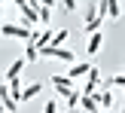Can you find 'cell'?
Returning a JSON list of instances; mask_svg holds the SVG:
<instances>
[{
	"instance_id": "17",
	"label": "cell",
	"mask_w": 125,
	"mask_h": 113,
	"mask_svg": "<svg viewBox=\"0 0 125 113\" xmlns=\"http://www.w3.org/2000/svg\"><path fill=\"white\" fill-rule=\"evenodd\" d=\"M61 3H64V9H67V12H73V9H76V0H61Z\"/></svg>"
},
{
	"instance_id": "9",
	"label": "cell",
	"mask_w": 125,
	"mask_h": 113,
	"mask_svg": "<svg viewBox=\"0 0 125 113\" xmlns=\"http://www.w3.org/2000/svg\"><path fill=\"white\" fill-rule=\"evenodd\" d=\"M43 92V83H28V86H21V101H31V98H37Z\"/></svg>"
},
{
	"instance_id": "13",
	"label": "cell",
	"mask_w": 125,
	"mask_h": 113,
	"mask_svg": "<svg viewBox=\"0 0 125 113\" xmlns=\"http://www.w3.org/2000/svg\"><path fill=\"white\" fill-rule=\"evenodd\" d=\"M79 104H83L85 113H98V110H101V107L95 104V98H92V95H79Z\"/></svg>"
},
{
	"instance_id": "10",
	"label": "cell",
	"mask_w": 125,
	"mask_h": 113,
	"mask_svg": "<svg viewBox=\"0 0 125 113\" xmlns=\"http://www.w3.org/2000/svg\"><path fill=\"white\" fill-rule=\"evenodd\" d=\"M21 67H24V58H15L9 64V70L3 73V79H18V73H21Z\"/></svg>"
},
{
	"instance_id": "14",
	"label": "cell",
	"mask_w": 125,
	"mask_h": 113,
	"mask_svg": "<svg viewBox=\"0 0 125 113\" xmlns=\"http://www.w3.org/2000/svg\"><path fill=\"white\" fill-rule=\"evenodd\" d=\"M67 37H70V31H52V46H64Z\"/></svg>"
},
{
	"instance_id": "5",
	"label": "cell",
	"mask_w": 125,
	"mask_h": 113,
	"mask_svg": "<svg viewBox=\"0 0 125 113\" xmlns=\"http://www.w3.org/2000/svg\"><path fill=\"white\" fill-rule=\"evenodd\" d=\"M18 9H21V24H28V28H31V24L40 22V15H37V6H34V3H21Z\"/></svg>"
},
{
	"instance_id": "7",
	"label": "cell",
	"mask_w": 125,
	"mask_h": 113,
	"mask_svg": "<svg viewBox=\"0 0 125 113\" xmlns=\"http://www.w3.org/2000/svg\"><path fill=\"white\" fill-rule=\"evenodd\" d=\"M92 98H95V104H98V107H101V110L113 107V92H110V89H101V92H95V95H92Z\"/></svg>"
},
{
	"instance_id": "21",
	"label": "cell",
	"mask_w": 125,
	"mask_h": 113,
	"mask_svg": "<svg viewBox=\"0 0 125 113\" xmlns=\"http://www.w3.org/2000/svg\"><path fill=\"white\" fill-rule=\"evenodd\" d=\"M3 110H6V107H3V104H0V113H3Z\"/></svg>"
},
{
	"instance_id": "15",
	"label": "cell",
	"mask_w": 125,
	"mask_h": 113,
	"mask_svg": "<svg viewBox=\"0 0 125 113\" xmlns=\"http://www.w3.org/2000/svg\"><path fill=\"white\" fill-rule=\"evenodd\" d=\"M40 58V49L34 46V43H28V49H24V61H37Z\"/></svg>"
},
{
	"instance_id": "23",
	"label": "cell",
	"mask_w": 125,
	"mask_h": 113,
	"mask_svg": "<svg viewBox=\"0 0 125 113\" xmlns=\"http://www.w3.org/2000/svg\"><path fill=\"white\" fill-rule=\"evenodd\" d=\"M122 113H125V107H122Z\"/></svg>"
},
{
	"instance_id": "1",
	"label": "cell",
	"mask_w": 125,
	"mask_h": 113,
	"mask_svg": "<svg viewBox=\"0 0 125 113\" xmlns=\"http://www.w3.org/2000/svg\"><path fill=\"white\" fill-rule=\"evenodd\" d=\"M0 34L12 37V40H24V43L34 40V31H31L28 24H9V22H3V24H0Z\"/></svg>"
},
{
	"instance_id": "19",
	"label": "cell",
	"mask_w": 125,
	"mask_h": 113,
	"mask_svg": "<svg viewBox=\"0 0 125 113\" xmlns=\"http://www.w3.org/2000/svg\"><path fill=\"white\" fill-rule=\"evenodd\" d=\"M3 86H6V79H3V73H0V89H3Z\"/></svg>"
},
{
	"instance_id": "4",
	"label": "cell",
	"mask_w": 125,
	"mask_h": 113,
	"mask_svg": "<svg viewBox=\"0 0 125 113\" xmlns=\"http://www.w3.org/2000/svg\"><path fill=\"white\" fill-rule=\"evenodd\" d=\"M98 86H101V70H98V67H92V70L85 73V86L79 89V95H95Z\"/></svg>"
},
{
	"instance_id": "6",
	"label": "cell",
	"mask_w": 125,
	"mask_h": 113,
	"mask_svg": "<svg viewBox=\"0 0 125 113\" xmlns=\"http://www.w3.org/2000/svg\"><path fill=\"white\" fill-rule=\"evenodd\" d=\"M89 70H92V64H89V61H73V64H70V70H67L64 77H70V79H79V77H85Z\"/></svg>"
},
{
	"instance_id": "2",
	"label": "cell",
	"mask_w": 125,
	"mask_h": 113,
	"mask_svg": "<svg viewBox=\"0 0 125 113\" xmlns=\"http://www.w3.org/2000/svg\"><path fill=\"white\" fill-rule=\"evenodd\" d=\"M40 58H52V61H76V55L70 52V49H64V46H52V43H49V46H43L40 49Z\"/></svg>"
},
{
	"instance_id": "8",
	"label": "cell",
	"mask_w": 125,
	"mask_h": 113,
	"mask_svg": "<svg viewBox=\"0 0 125 113\" xmlns=\"http://www.w3.org/2000/svg\"><path fill=\"white\" fill-rule=\"evenodd\" d=\"M104 46V34H98V31H92V37H89V46H85V52L89 55H98V49Z\"/></svg>"
},
{
	"instance_id": "12",
	"label": "cell",
	"mask_w": 125,
	"mask_h": 113,
	"mask_svg": "<svg viewBox=\"0 0 125 113\" xmlns=\"http://www.w3.org/2000/svg\"><path fill=\"white\" fill-rule=\"evenodd\" d=\"M101 3H104V12H107V15L110 18H119V0H101Z\"/></svg>"
},
{
	"instance_id": "16",
	"label": "cell",
	"mask_w": 125,
	"mask_h": 113,
	"mask_svg": "<svg viewBox=\"0 0 125 113\" xmlns=\"http://www.w3.org/2000/svg\"><path fill=\"white\" fill-rule=\"evenodd\" d=\"M37 15H40V22H49L52 18V6H37Z\"/></svg>"
},
{
	"instance_id": "11",
	"label": "cell",
	"mask_w": 125,
	"mask_h": 113,
	"mask_svg": "<svg viewBox=\"0 0 125 113\" xmlns=\"http://www.w3.org/2000/svg\"><path fill=\"white\" fill-rule=\"evenodd\" d=\"M34 43L37 49H43V46H49V43H52V31H40V34H34Z\"/></svg>"
},
{
	"instance_id": "20",
	"label": "cell",
	"mask_w": 125,
	"mask_h": 113,
	"mask_svg": "<svg viewBox=\"0 0 125 113\" xmlns=\"http://www.w3.org/2000/svg\"><path fill=\"white\" fill-rule=\"evenodd\" d=\"M0 18H3V0H0Z\"/></svg>"
},
{
	"instance_id": "22",
	"label": "cell",
	"mask_w": 125,
	"mask_h": 113,
	"mask_svg": "<svg viewBox=\"0 0 125 113\" xmlns=\"http://www.w3.org/2000/svg\"><path fill=\"white\" fill-rule=\"evenodd\" d=\"M98 113H104V110H98Z\"/></svg>"
},
{
	"instance_id": "3",
	"label": "cell",
	"mask_w": 125,
	"mask_h": 113,
	"mask_svg": "<svg viewBox=\"0 0 125 113\" xmlns=\"http://www.w3.org/2000/svg\"><path fill=\"white\" fill-rule=\"evenodd\" d=\"M49 83L55 86V92H58L61 98H70L73 92H76V89H73V79H70V77H58V73H55V77L49 79Z\"/></svg>"
},
{
	"instance_id": "18",
	"label": "cell",
	"mask_w": 125,
	"mask_h": 113,
	"mask_svg": "<svg viewBox=\"0 0 125 113\" xmlns=\"http://www.w3.org/2000/svg\"><path fill=\"white\" fill-rule=\"evenodd\" d=\"M43 113H58V104H55V101H49V104H46V110H43Z\"/></svg>"
}]
</instances>
